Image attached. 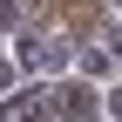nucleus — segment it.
I'll return each instance as SVG.
<instances>
[{"instance_id":"1","label":"nucleus","mask_w":122,"mask_h":122,"mask_svg":"<svg viewBox=\"0 0 122 122\" xmlns=\"http://www.w3.org/2000/svg\"><path fill=\"white\" fill-rule=\"evenodd\" d=\"M61 109H75V115H88L95 102H88V88H61Z\"/></svg>"}]
</instances>
